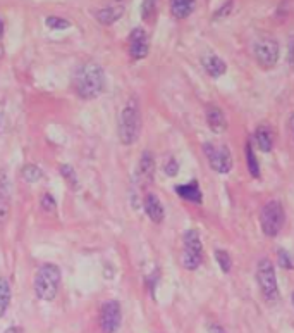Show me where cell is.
<instances>
[{
    "label": "cell",
    "mask_w": 294,
    "mask_h": 333,
    "mask_svg": "<svg viewBox=\"0 0 294 333\" xmlns=\"http://www.w3.org/2000/svg\"><path fill=\"white\" fill-rule=\"evenodd\" d=\"M105 74L100 64L85 63L76 69L72 76V90L79 99L92 100L103 92Z\"/></svg>",
    "instance_id": "1"
},
{
    "label": "cell",
    "mask_w": 294,
    "mask_h": 333,
    "mask_svg": "<svg viewBox=\"0 0 294 333\" xmlns=\"http://www.w3.org/2000/svg\"><path fill=\"white\" fill-rule=\"evenodd\" d=\"M141 133V111L136 99H129L119 119V140L124 145H131L140 138Z\"/></svg>",
    "instance_id": "2"
},
{
    "label": "cell",
    "mask_w": 294,
    "mask_h": 333,
    "mask_svg": "<svg viewBox=\"0 0 294 333\" xmlns=\"http://www.w3.org/2000/svg\"><path fill=\"white\" fill-rule=\"evenodd\" d=\"M60 281H62V274H60L59 266L55 264H43L35 274V294L42 300H53L59 294Z\"/></svg>",
    "instance_id": "3"
},
{
    "label": "cell",
    "mask_w": 294,
    "mask_h": 333,
    "mask_svg": "<svg viewBox=\"0 0 294 333\" xmlns=\"http://www.w3.org/2000/svg\"><path fill=\"white\" fill-rule=\"evenodd\" d=\"M286 211L279 200H268L260 211V224L265 237H277L284 226Z\"/></svg>",
    "instance_id": "4"
},
{
    "label": "cell",
    "mask_w": 294,
    "mask_h": 333,
    "mask_svg": "<svg viewBox=\"0 0 294 333\" xmlns=\"http://www.w3.org/2000/svg\"><path fill=\"white\" fill-rule=\"evenodd\" d=\"M256 281H258L260 292L267 302H275L279 299L277 274H275L274 263L267 258H261L256 266Z\"/></svg>",
    "instance_id": "5"
},
{
    "label": "cell",
    "mask_w": 294,
    "mask_h": 333,
    "mask_svg": "<svg viewBox=\"0 0 294 333\" xmlns=\"http://www.w3.org/2000/svg\"><path fill=\"white\" fill-rule=\"evenodd\" d=\"M183 266L190 271H195L199 267L203 259V244L201 237L196 230H188L183 235Z\"/></svg>",
    "instance_id": "6"
},
{
    "label": "cell",
    "mask_w": 294,
    "mask_h": 333,
    "mask_svg": "<svg viewBox=\"0 0 294 333\" xmlns=\"http://www.w3.org/2000/svg\"><path fill=\"white\" fill-rule=\"evenodd\" d=\"M203 152H205V157L208 159V164L213 171L226 175L232 169L234 159H232V154L227 145H217V143L206 142L203 143Z\"/></svg>",
    "instance_id": "7"
},
{
    "label": "cell",
    "mask_w": 294,
    "mask_h": 333,
    "mask_svg": "<svg viewBox=\"0 0 294 333\" xmlns=\"http://www.w3.org/2000/svg\"><path fill=\"white\" fill-rule=\"evenodd\" d=\"M253 52L260 67L272 69L279 61V43L274 38H261L255 43Z\"/></svg>",
    "instance_id": "8"
},
{
    "label": "cell",
    "mask_w": 294,
    "mask_h": 333,
    "mask_svg": "<svg viewBox=\"0 0 294 333\" xmlns=\"http://www.w3.org/2000/svg\"><path fill=\"white\" fill-rule=\"evenodd\" d=\"M122 311L117 300H107L100 309V328L103 333H115L121 327Z\"/></svg>",
    "instance_id": "9"
},
{
    "label": "cell",
    "mask_w": 294,
    "mask_h": 333,
    "mask_svg": "<svg viewBox=\"0 0 294 333\" xmlns=\"http://www.w3.org/2000/svg\"><path fill=\"white\" fill-rule=\"evenodd\" d=\"M128 49H129V56L133 57L134 61L145 59V57L148 56L150 40H148V35L143 28H134V30L129 33Z\"/></svg>",
    "instance_id": "10"
},
{
    "label": "cell",
    "mask_w": 294,
    "mask_h": 333,
    "mask_svg": "<svg viewBox=\"0 0 294 333\" xmlns=\"http://www.w3.org/2000/svg\"><path fill=\"white\" fill-rule=\"evenodd\" d=\"M10 214V183L5 171L0 173V226L7 223Z\"/></svg>",
    "instance_id": "11"
},
{
    "label": "cell",
    "mask_w": 294,
    "mask_h": 333,
    "mask_svg": "<svg viewBox=\"0 0 294 333\" xmlns=\"http://www.w3.org/2000/svg\"><path fill=\"white\" fill-rule=\"evenodd\" d=\"M205 118H206V125H208V128L212 130L213 133H217V135H220V133H224L227 130L226 116H224L222 109H220L219 106H215V104H212V106L206 107Z\"/></svg>",
    "instance_id": "12"
},
{
    "label": "cell",
    "mask_w": 294,
    "mask_h": 333,
    "mask_svg": "<svg viewBox=\"0 0 294 333\" xmlns=\"http://www.w3.org/2000/svg\"><path fill=\"white\" fill-rule=\"evenodd\" d=\"M143 207L147 216L151 219L153 223H162L163 218H165V211H163V205L160 202V199L155 194H147L143 199Z\"/></svg>",
    "instance_id": "13"
},
{
    "label": "cell",
    "mask_w": 294,
    "mask_h": 333,
    "mask_svg": "<svg viewBox=\"0 0 294 333\" xmlns=\"http://www.w3.org/2000/svg\"><path fill=\"white\" fill-rule=\"evenodd\" d=\"M138 180H140L141 183H150L151 180H153V175H155V157L151 152L145 150L143 154H141V159L140 162H138Z\"/></svg>",
    "instance_id": "14"
},
{
    "label": "cell",
    "mask_w": 294,
    "mask_h": 333,
    "mask_svg": "<svg viewBox=\"0 0 294 333\" xmlns=\"http://www.w3.org/2000/svg\"><path fill=\"white\" fill-rule=\"evenodd\" d=\"M176 194L179 195L183 200H188V202H191V204H201V200H203L201 188H199V183L196 182V180H191L190 183L177 185Z\"/></svg>",
    "instance_id": "15"
},
{
    "label": "cell",
    "mask_w": 294,
    "mask_h": 333,
    "mask_svg": "<svg viewBox=\"0 0 294 333\" xmlns=\"http://www.w3.org/2000/svg\"><path fill=\"white\" fill-rule=\"evenodd\" d=\"M203 67H205L206 74L212 76V78H220L227 71V64L215 54L203 57Z\"/></svg>",
    "instance_id": "16"
},
{
    "label": "cell",
    "mask_w": 294,
    "mask_h": 333,
    "mask_svg": "<svg viewBox=\"0 0 294 333\" xmlns=\"http://www.w3.org/2000/svg\"><path fill=\"white\" fill-rule=\"evenodd\" d=\"M196 0H170V14L176 19H186L193 14Z\"/></svg>",
    "instance_id": "17"
},
{
    "label": "cell",
    "mask_w": 294,
    "mask_h": 333,
    "mask_svg": "<svg viewBox=\"0 0 294 333\" xmlns=\"http://www.w3.org/2000/svg\"><path fill=\"white\" fill-rule=\"evenodd\" d=\"M255 143L261 152H270L274 148V133L268 126L261 125L255 130Z\"/></svg>",
    "instance_id": "18"
},
{
    "label": "cell",
    "mask_w": 294,
    "mask_h": 333,
    "mask_svg": "<svg viewBox=\"0 0 294 333\" xmlns=\"http://www.w3.org/2000/svg\"><path fill=\"white\" fill-rule=\"evenodd\" d=\"M122 12H124V7H122V5H117V7H105V9H100L97 12V19L100 21L101 24L108 26V24H114L115 21H117L119 17L122 16Z\"/></svg>",
    "instance_id": "19"
},
{
    "label": "cell",
    "mask_w": 294,
    "mask_h": 333,
    "mask_svg": "<svg viewBox=\"0 0 294 333\" xmlns=\"http://www.w3.org/2000/svg\"><path fill=\"white\" fill-rule=\"evenodd\" d=\"M246 164H248L249 175H251L253 178H260V164L255 155V148H253L251 142L246 143Z\"/></svg>",
    "instance_id": "20"
},
{
    "label": "cell",
    "mask_w": 294,
    "mask_h": 333,
    "mask_svg": "<svg viewBox=\"0 0 294 333\" xmlns=\"http://www.w3.org/2000/svg\"><path fill=\"white\" fill-rule=\"evenodd\" d=\"M158 12V0H143L141 5V17L147 23H153Z\"/></svg>",
    "instance_id": "21"
},
{
    "label": "cell",
    "mask_w": 294,
    "mask_h": 333,
    "mask_svg": "<svg viewBox=\"0 0 294 333\" xmlns=\"http://www.w3.org/2000/svg\"><path fill=\"white\" fill-rule=\"evenodd\" d=\"M10 304V285L3 276H0V316H3Z\"/></svg>",
    "instance_id": "22"
},
{
    "label": "cell",
    "mask_w": 294,
    "mask_h": 333,
    "mask_svg": "<svg viewBox=\"0 0 294 333\" xmlns=\"http://www.w3.org/2000/svg\"><path fill=\"white\" fill-rule=\"evenodd\" d=\"M21 176L24 178V182L36 183V182H40V180H42L43 171L38 168V166H35V164H26L23 168V171H21Z\"/></svg>",
    "instance_id": "23"
},
{
    "label": "cell",
    "mask_w": 294,
    "mask_h": 333,
    "mask_svg": "<svg viewBox=\"0 0 294 333\" xmlns=\"http://www.w3.org/2000/svg\"><path fill=\"white\" fill-rule=\"evenodd\" d=\"M60 173H62V176L65 180V183L69 185V188H72L74 192L79 190V180H78V176H76V171H74V168H72V166L62 164V166H60Z\"/></svg>",
    "instance_id": "24"
},
{
    "label": "cell",
    "mask_w": 294,
    "mask_h": 333,
    "mask_svg": "<svg viewBox=\"0 0 294 333\" xmlns=\"http://www.w3.org/2000/svg\"><path fill=\"white\" fill-rule=\"evenodd\" d=\"M45 24H47V28L55 30V31H62V30L71 28V21L64 19V17H59V16H49L45 19Z\"/></svg>",
    "instance_id": "25"
},
{
    "label": "cell",
    "mask_w": 294,
    "mask_h": 333,
    "mask_svg": "<svg viewBox=\"0 0 294 333\" xmlns=\"http://www.w3.org/2000/svg\"><path fill=\"white\" fill-rule=\"evenodd\" d=\"M215 259H217V263H219V266H220V269H222V273H231V269H232V259H231V256H229L227 251L217 249V251H215Z\"/></svg>",
    "instance_id": "26"
},
{
    "label": "cell",
    "mask_w": 294,
    "mask_h": 333,
    "mask_svg": "<svg viewBox=\"0 0 294 333\" xmlns=\"http://www.w3.org/2000/svg\"><path fill=\"white\" fill-rule=\"evenodd\" d=\"M277 263H279V266H281L282 269H293V267H294L291 256H289L288 251H284V249H279V251H277Z\"/></svg>",
    "instance_id": "27"
},
{
    "label": "cell",
    "mask_w": 294,
    "mask_h": 333,
    "mask_svg": "<svg viewBox=\"0 0 294 333\" xmlns=\"http://www.w3.org/2000/svg\"><path fill=\"white\" fill-rule=\"evenodd\" d=\"M163 171H165L167 176L172 178V176H176L177 173H179V162H177L174 157H170L169 161L165 162V166H163Z\"/></svg>",
    "instance_id": "28"
},
{
    "label": "cell",
    "mask_w": 294,
    "mask_h": 333,
    "mask_svg": "<svg viewBox=\"0 0 294 333\" xmlns=\"http://www.w3.org/2000/svg\"><path fill=\"white\" fill-rule=\"evenodd\" d=\"M40 204H42V209L45 212H52V211H55V199L52 197V195H49V194H45L42 197V200H40Z\"/></svg>",
    "instance_id": "29"
},
{
    "label": "cell",
    "mask_w": 294,
    "mask_h": 333,
    "mask_svg": "<svg viewBox=\"0 0 294 333\" xmlns=\"http://www.w3.org/2000/svg\"><path fill=\"white\" fill-rule=\"evenodd\" d=\"M231 9H232V2L224 3V5L220 7V9L215 12V17H224V16H229V14H231Z\"/></svg>",
    "instance_id": "30"
},
{
    "label": "cell",
    "mask_w": 294,
    "mask_h": 333,
    "mask_svg": "<svg viewBox=\"0 0 294 333\" xmlns=\"http://www.w3.org/2000/svg\"><path fill=\"white\" fill-rule=\"evenodd\" d=\"M288 61L291 64V67L294 69V37L289 40V49H288Z\"/></svg>",
    "instance_id": "31"
},
{
    "label": "cell",
    "mask_w": 294,
    "mask_h": 333,
    "mask_svg": "<svg viewBox=\"0 0 294 333\" xmlns=\"http://www.w3.org/2000/svg\"><path fill=\"white\" fill-rule=\"evenodd\" d=\"M206 330H208V333H226V330L219 323H208L206 325Z\"/></svg>",
    "instance_id": "32"
},
{
    "label": "cell",
    "mask_w": 294,
    "mask_h": 333,
    "mask_svg": "<svg viewBox=\"0 0 294 333\" xmlns=\"http://www.w3.org/2000/svg\"><path fill=\"white\" fill-rule=\"evenodd\" d=\"M5 333H23V330H21L19 327H10V328H7Z\"/></svg>",
    "instance_id": "33"
},
{
    "label": "cell",
    "mask_w": 294,
    "mask_h": 333,
    "mask_svg": "<svg viewBox=\"0 0 294 333\" xmlns=\"http://www.w3.org/2000/svg\"><path fill=\"white\" fill-rule=\"evenodd\" d=\"M291 130H293V138H294V114L291 116Z\"/></svg>",
    "instance_id": "34"
},
{
    "label": "cell",
    "mask_w": 294,
    "mask_h": 333,
    "mask_svg": "<svg viewBox=\"0 0 294 333\" xmlns=\"http://www.w3.org/2000/svg\"><path fill=\"white\" fill-rule=\"evenodd\" d=\"M2 28H3L2 26V19H0V35H2Z\"/></svg>",
    "instance_id": "35"
},
{
    "label": "cell",
    "mask_w": 294,
    "mask_h": 333,
    "mask_svg": "<svg viewBox=\"0 0 294 333\" xmlns=\"http://www.w3.org/2000/svg\"><path fill=\"white\" fill-rule=\"evenodd\" d=\"M293 306H294V292H293Z\"/></svg>",
    "instance_id": "36"
}]
</instances>
